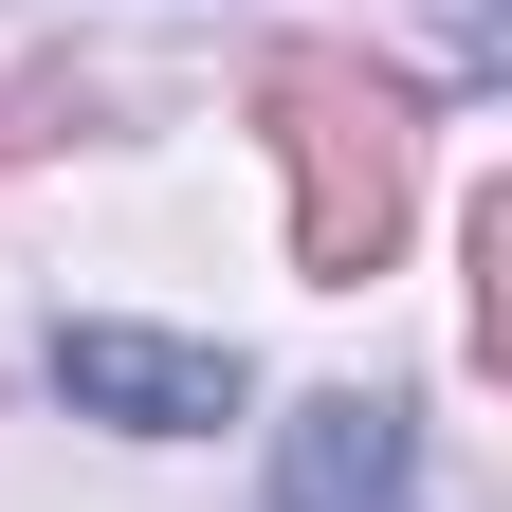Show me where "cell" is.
<instances>
[{
  "instance_id": "cell-1",
  "label": "cell",
  "mask_w": 512,
  "mask_h": 512,
  "mask_svg": "<svg viewBox=\"0 0 512 512\" xmlns=\"http://www.w3.org/2000/svg\"><path fill=\"white\" fill-rule=\"evenodd\" d=\"M55 403H74V421H128V439H202V421H238V348L74 311V330H55Z\"/></svg>"
},
{
  "instance_id": "cell-2",
  "label": "cell",
  "mask_w": 512,
  "mask_h": 512,
  "mask_svg": "<svg viewBox=\"0 0 512 512\" xmlns=\"http://www.w3.org/2000/svg\"><path fill=\"white\" fill-rule=\"evenodd\" d=\"M275 512H421V439H403V403H366V384L293 403V421H275Z\"/></svg>"
}]
</instances>
